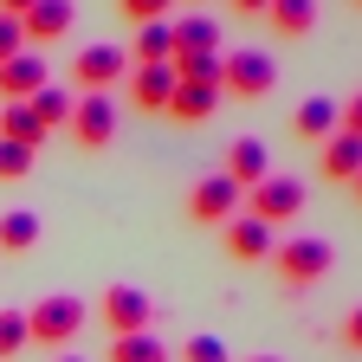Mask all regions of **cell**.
Instances as JSON below:
<instances>
[{
	"label": "cell",
	"mask_w": 362,
	"mask_h": 362,
	"mask_svg": "<svg viewBox=\"0 0 362 362\" xmlns=\"http://www.w3.org/2000/svg\"><path fill=\"white\" fill-rule=\"evenodd\" d=\"M98 317H104L117 337H136V330H149L156 304H149V291H143V285H110V291L98 298Z\"/></svg>",
	"instance_id": "8992f818"
},
{
	"label": "cell",
	"mask_w": 362,
	"mask_h": 362,
	"mask_svg": "<svg viewBox=\"0 0 362 362\" xmlns=\"http://www.w3.org/2000/svg\"><path fill=\"white\" fill-rule=\"evenodd\" d=\"M33 246H39V214L33 207L0 214V252H33Z\"/></svg>",
	"instance_id": "44dd1931"
},
{
	"label": "cell",
	"mask_w": 362,
	"mask_h": 362,
	"mask_svg": "<svg viewBox=\"0 0 362 362\" xmlns=\"http://www.w3.org/2000/svg\"><path fill=\"white\" fill-rule=\"evenodd\" d=\"M291 129H298V143H317V149H324L330 136H337V104L330 98H304L298 117H291Z\"/></svg>",
	"instance_id": "2e32d148"
},
{
	"label": "cell",
	"mask_w": 362,
	"mask_h": 362,
	"mask_svg": "<svg viewBox=\"0 0 362 362\" xmlns=\"http://www.w3.org/2000/svg\"><path fill=\"white\" fill-rule=\"evenodd\" d=\"M168 98H175V65H136L129 71V104L136 110H168Z\"/></svg>",
	"instance_id": "5bb4252c"
},
{
	"label": "cell",
	"mask_w": 362,
	"mask_h": 362,
	"mask_svg": "<svg viewBox=\"0 0 362 362\" xmlns=\"http://www.w3.org/2000/svg\"><path fill=\"white\" fill-rule=\"evenodd\" d=\"M129 59H136V65H168V59H175V33H168V20H156V26H136Z\"/></svg>",
	"instance_id": "ffe728a7"
},
{
	"label": "cell",
	"mask_w": 362,
	"mask_h": 362,
	"mask_svg": "<svg viewBox=\"0 0 362 362\" xmlns=\"http://www.w3.org/2000/svg\"><path fill=\"white\" fill-rule=\"evenodd\" d=\"M0 143H20V149H39L45 143V123L26 110V104H0Z\"/></svg>",
	"instance_id": "ac0fdd59"
},
{
	"label": "cell",
	"mask_w": 362,
	"mask_h": 362,
	"mask_svg": "<svg viewBox=\"0 0 362 362\" xmlns=\"http://www.w3.org/2000/svg\"><path fill=\"white\" fill-rule=\"evenodd\" d=\"M26 175H33V149L0 143V181H26Z\"/></svg>",
	"instance_id": "484cf974"
},
{
	"label": "cell",
	"mask_w": 362,
	"mask_h": 362,
	"mask_svg": "<svg viewBox=\"0 0 362 362\" xmlns=\"http://www.w3.org/2000/svg\"><path fill=\"white\" fill-rule=\"evenodd\" d=\"M26 52V33H20V20H0V65L7 59H20Z\"/></svg>",
	"instance_id": "83f0119b"
},
{
	"label": "cell",
	"mask_w": 362,
	"mask_h": 362,
	"mask_svg": "<svg viewBox=\"0 0 362 362\" xmlns=\"http://www.w3.org/2000/svg\"><path fill=\"white\" fill-rule=\"evenodd\" d=\"M168 7H175V0H117V13L129 26H156V20H168Z\"/></svg>",
	"instance_id": "d4e9b609"
},
{
	"label": "cell",
	"mask_w": 362,
	"mask_h": 362,
	"mask_svg": "<svg viewBox=\"0 0 362 362\" xmlns=\"http://www.w3.org/2000/svg\"><path fill=\"white\" fill-rule=\"evenodd\" d=\"M65 129L78 136V149H110V136H117V104L104 98V90H90V98L71 104V123H65Z\"/></svg>",
	"instance_id": "52a82bcc"
},
{
	"label": "cell",
	"mask_w": 362,
	"mask_h": 362,
	"mask_svg": "<svg viewBox=\"0 0 362 362\" xmlns=\"http://www.w3.org/2000/svg\"><path fill=\"white\" fill-rule=\"evenodd\" d=\"M123 71H129V52H117V45H104V39L84 45V52L71 59V78L84 84V98H90V90H104V98H110V84H117Z\"/></svg>",
	"instance_id": "ba28073f"
},
{
	"label": "cell",
	"mask_w": 362,
	"mask_h": 362,
	"mask_svg": "<svg viewBox=\"0 0 362 362\" xmlns=\"http://www.w3.org/2000/svg\"><path fill=\"white\" fill-rule=\"evenodd\" d=\"M265 7H272V0H233V13H246V20H252V13H265Z\"/></svg>",
	"instance_id": "1f68e13d"
},
{
	"label": "cell",
	"mask_w": 362,
	"mask_h": 362,
	"mask_svg": "<svg viewBox=\"0 0 362 362\" xmlns=\"http://www.w3.org/2000/svg\"><path fill=\"white\" fill-rule=\"evenodd\" d=\"M71 20H78V7H71V0H33V7H26V20H20L26 52H39V45H59V39L71 33Z\"/></svg>",
	"instance_id": "30bf717a"
},
{
	"label": "cell",
	"mask_w": 362,
	"mask_h": 362,
	"mask_svg": "<svg viewBox=\"0 0 362 362\" xmlns=\"http://www.w3.org/2000/svg\"><path fill=\"white\" fill-rule=\"evenodd\" d=\"M252 362H285V356H252Z\"/></svg>",
	"instance_id": "836d02e7"
},
{
	"label": "cell",
	"mask_w": 362,
	"mask_h": 362,
	"mask_svg": "<svg viewBox=\"0 0 362 362\" xmlns=\"http://www.w3.org/2000/svg\"><path fill=\"white\" fill-rule=\"evenodd\" d=\"M168 33H175V59H168V65L220 59V26H214L207 13H181V20H168Z\"/></svg>",
	"instance_id": "9c48e42d"
},
{
	"label": "cell",
	"mask_w": 362,
	"mask_h": 362,
	"mask_svg": "<svg viewBox=\"0 0 362 362\" xmlns=\"http://www.w3.org/2000/svg\"><path fill=\"white\" fill-rule=\"evenodd\" d=\"M181 362H226V343H220V337H188Z\"/></svg>",
	"instance_id": "4316f807"
},
{
	"label": "cell",
	"mask_w": 362,
	"mask_h": 362,
	"mask_svg": "<svg viewBox=\"0 0 362 362\" xmlns=\"http://www.w3.org/2000/svg\"><path fill=\"white\" fill-rule=\"evenodd\" d=\"M240 207H246V194L226 175H201L194 188H188V220H201V226H226Z\"/></svg>",
	"instance_id": "5b68a950"
},
{
	"label": "cell",
	"mask_w": 362,
	"mask_h": 362,
	"mask_svg": "<svg viewBox=\"0 0 362 362\" xmlns=\"http://www.w3.org/2000/svg\"><path fill=\"white\" fill-rule=\"evenodd\" d=\"M84 317H90L84 298L52 291V298H39V304L26 310V337H33V343H71V337L84 330Z\"/></svg>",
	"instance_id": "3957f363"
},
{
	"label": "cell",
	"mask_w": 362,
	"mask_h": 362,
	"mask_svg": "<svg viewBox=\"0 0 362 362\" xmlns=\"http://www.w3.org/2000/svg\"><path fill=\"white\" fill-rule=\"evenodd\" d=\"M265 175H272V149L259 143V136H233V143H226V181L246 194V188H259Z\"/></svg>",
	"instance_id": "8fae6325"
},
{
	"label": "cell",
	"mask_w": 362,
	"mask_h": 362,
	"mask_svg": "<svg viewBox=\"0 0 362 362\" xmlns=\"http://www.w3.org/2000/svg\"><path fill=\"white\" fill-rule=\"evenodd\" d=\"M26 7L33 0H0V20H26Z\"/></svg>",
	"instance_id": "4dcf8cb0"
},
{
	"label": "cell",
	"mask_w": 362,
	"mask_h": 362,
	"mask_svg": "<svg viewBox=\"0 0 362 362\" xmlns=\"http://www.w3.org/2000/svg\"><path fill=\"white\" fill-rule=\"evenodd\" d=\"M45 84H52V78H45V59L39 52H20V59L0 65V104H26V98H39Z\"/></svg>",
	"instance_id": "7c38bea8"
},
{
	"label": "cell",
	"mask_w": 362,
	"mask_h": 362,
	"mask_svg": "<svg viewBox=\"0 0 362 362\" xmlns=\"http://www.w3.org/2000/svg\"><path fill=\"white\" fill-rule=\"evenodd\" d=\"M343 343H349V349H362V304L343 317Z\"/></svg>",
	"instance_id": "f546056e"
},
{
	"label": "cell",
	"mask_w": 362,
	"mask_h": 362,
	"mask_svg": "<svg viewBox=\"0 0 362 362\" xmlns=\"http://www.w3.org/2000/svg\"><path fill=\"white\" fill-rule=\"evenodd\" d=\"M356 168H362V136H330V143H324V175L330 181H356Z\"/></svg>",
	"instance_id": "d6986e66"
},
{
	"label": "cell",
	"mask_w": 362,
	"mask_h": 362,
	"mask_svg": "<svg viewBox=\"0 0 362 362\" xmlns=\"http://www.w3.org/2000/svg\"><path fill=\"white\" fill-rule=\"evenodd\" d=\"M26 343H33L26 337V310H0V362H13Z\"/></svg>",
	"instance_id": "cb8c5ba5"
},
{
	"label": "cell",
	"mask_w": 362,
	"mask_h": 362,
	"mask_svg": "<svg viewBox=\"0 0 362 362\" xmlns=\"http://www.w3.org/2000/svg\"><path fill=\"white\" fill-rule=\"evenodd\" d=\"M265 20H272V33H279V39H304V33L317 26V0H272Z\"/></svg>",
	"instance_id": "e0dca14e"
},
{
	"label": "cell",
	"mask_w": 362,
	"mask_h": 362,
	"mask_svg": "<svg viewBox=\"0 0 362 362\" xmlns=\"http://www.w3.org/2000/svg\"><path fill=\"white\" fill-rule=\"evenodd\" d=\"M272 265H279V285L304 291V285H317V279H324V272L337 265V246H330L324 233H304V240L272 246Z\"/></svg>",
	"instance_id": "6da1fadb"
},
{
	"label": "cell",
	"mask_w": 362,
	"mask_h": 362,
	"mask_svg": "<svg viewBox=\"0 0 362 362\" xmlns=\"http://www.w3.org/2000/svg\"><path fill=\"white\" fill-rule=\"evenodd\" d=\"M26 110H33L39 123H45V136H52L59 123H71V98H65V90H59V84H45V90H39V98H26Z\"/></svg>",
	"instance_id": "603a6c76"
},
{
	"label": "cell",
	"mask_w": 362,
	"mask_h": 362,
	"mask_svg": "<svg viewBox=\"0 0 362 362\" xmlns=\"http://www.w3.org/2000/svg\"><path fill=\"white\" fill-rule=\"evenodd\" d=\"M65 362H84V356H65Z\"/></svg>",
	"instance_id": "e575fe53"
},
{
	"label": "cell",
	"mask_w": 362,
	"mask_h": 362,
	"mask_svg": "<svg viewBox=\"0 0 362 362\" xmlns=\"http://www.w3.org/2000/svg\"><path fill=\"white\" fill-rule=\"evenodd\" d=\"M349 188H356V201H362V168H356V181H349Z\"/></svg>",
	"instance_id": "d6a6232c"
},
{
	"label": "cell",
	"mask_w": 362,
	"mask_h": 362,
	"mask_svg": "<svg viewBox=\"0 0 362 362\" xmlns=\"http://www.w3.org/2000/svg\"><path fill=\"white\" fill-rule=\"evenodd\" d=\"M356 7H362V0H356Z\"/></svg>",
	"instance_id": "d590c367"
},
{
	"label": "cell",
	"mask_w": 362,
	"mask_h": 362,
	"mask_svg": "<svg viewBox=\"0 0 362 362\" xmlns=\"http://www.w3.org/2000/svg\"><path fill=\"white\" fill-rule=\"evenodd\" d=\"M240 214H252L259 226H285V220H298V214H304V181H291V175H265Z\"/></svg>",
	"instance_id": "277c9868"
},
{
	"label": "cell",
	"mask_w": 362,
	"mask_h": 362,
	"mask_svg": "<svg viewBox=\"0 0 362 362\" xmlns=\"http://www.w3.org/2000/svg\"><path fill=\"white\" fill-rule=\"evenodd\" d=\"M214 110H220V84H188V78H175V98H168L162 117H175V123H207Z\"/></svg>",
	"instance_id": "9a60e30c"
},
{
	"label": "cell",
	"mask_w": 362,
	"mask_h": 362,
	"mask_svg": "<svg viewBox=\"0 0 362 362\" xmlns=\"http://www.w3.org/2000/svg\"><path fill=\"white\" fill-rule=\"evenodd\" d=\"M272 84H279V59L246 45V52H226L220 59V98H272Z\"/></svg>",
	"instance_id": "7a4b0ae2"
},
{
	"label": "cell",
	"mask_w": 362,
	"mask_h": 362,
	"mask_svg": "<svg viewBox=\"0 0 362 362\" xmlns=\"http://www.w3.org/2000/svg\"><path fill=\"white\" fill-rule=\"evenodd\" d=\"M110 362H168V343L156 330H136V337H117L110 343Z\"/></svg>",
	"instance_id": "7402d4cb"
},
{
	"label": "cell",
	"mask_w": 362,
	"mask_h": 362,
	"mask_svg": "<svg viewBox=\"0 0 362 362\" xmlns=\"http://www.w3.org/2000/svg\"><path fill=\"white\" fill-rule=\"evenodd\" d=\"M337 129L343 136H362V90H356L349 104H337Z\"/></svg>",
	"instance_id": "f1b7e54d"
},
{
	"label": "cell",
	"mask_w": 362,
	"mask_h": 362,
	"mask_svg": "<svg viewBox=\"0 0 362 362\" xmlns=\"http://www.w3.org/2000/svg\"><path fill=\"white\" fill-rule=\"evenodd\" d=\"M272 246H279V240H272V226H259L252 214H233V220H226V252H233L240 265H265Z\"/></svg>",
	"instance_id": "4fadbf2b"
}]
</instances>
